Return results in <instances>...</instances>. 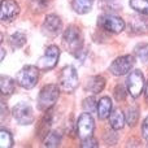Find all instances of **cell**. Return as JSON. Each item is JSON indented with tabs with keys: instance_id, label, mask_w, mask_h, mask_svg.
<instances>
[{
	"instance_id": "1",
	"label": "cell",
	"mask_w": 148,
	"mask_h": 148,
	"mask_svg": "<svg viewBox=\"0 0 148 148\" xmlns=\"http://www.w3.org/2000/svg\"><path fill=\"white\" fill-rule=\"evenodd\" d=\"M62 43L64 47L70 52V53H75L83 46V36L82 33L77 26H69L66 30L64 31V35H62Z\"/></svg>"
},
{
	"instance_id": "2",
	"label": "cell",
	"mask_w": 148,
	"mask_h": 148,
	"mask_svg": "<svg viewBox=\"0 0 148 148\" xmlns=\"http://www.w3.org/2000/svg\"><path fill=\"white\" fill-rule=\"evenodd\" d=\"M79 79H78V73H77L75 68L72 65L62 68L61 73L59 77V84L60 88L66 94H72L75 91V88L78 87Z\"/></svg>"
},
{
	"instance_id": "3",
	"label": "cell",
	"mask_w": 148,
	"mask_h": 148,
	"mask_svg": "<svg viewBox=\"0 0 148 148\" xmlns=\"http://www.w3.org/2000/svg\"><path fill=\"white\" fill-rule=\"evenodd\" d=\"M60 95V88L57 84H47L40 90L38 96V105L40 110H47L55 105Z\"/></svg>"
},
{
	"instance_id": "4",
	"label": "cell",
	"mask_w": 148,
	"mask_h": 148,
	"mask_svg": "<svg viewBox=\"0 0 148 148\" xmlns=\"http://www.w3.org/2000/svg\"><path fill=\"white\" fill-rule=\"evenodd\" d=\"M38 78H39V68L34 66V65L23 66L17 73V75H16L17 83L26 90H30L33 87H35V84L38 83Z\"/></svg>"
},
{
	"instance_id": "5",
	"label": "cell",
	"mask_w": 148,
	"mask_h": 148,
	"mask_svg": "<svg viewBox=\"0 0 148 148\" xmlns=\"http://www.w3.org/2000/svg\"><path fill=\"white\" fill-rule=\"evenodd\" d=\"M97 25H99L103 30H107L108 33L117 34V33H121V31L125 29V21L121 17H118V16L105 13V14L99 17Z\"/></svg>"
},
{
	"instance_id": "6",
	"label": "cell",
	"mask_w": 148,
	"mask_h": 148,
	"mask_svg": "<svg viewBox=\"0 0 148 148\" xmlns=\"http://www.w3.org/2000/svg\"><path fill=\"white\" fill-rule=\"evenodd\" d=\"M60 57V49L57 46H49L46 48L43 56L38 60V65L36 66L40 70H51L57 65Z\"/></svg>"
},
{
	"instance_id": "7",
	"label": "cell",
	"mask_w": 148,
	"mask_h": 148,
	"mask_svg": "<svg viewBox=\"0 0 148 148\" xmlns=\"http://www.w3.org/2000/svg\"><path fill=\"white\" fill-rule=\"evenodd\" d=\"M12 114L20 125H30L34 122V110L26 103H18L13 107Z\"/></svg>"
},
{
	"instance_id": "8",
	"label": "cell",
	"mask_w": 148,
	"mask_h": 148,
	"mask_svg": "<svg viewBox=\"0 0 148 148\" xmlns=\"http://www.w3.org/2000/svg\"><path fill=\"white\" fill-rule=\"evenodd\" d=\"M126 86H127L129 94L133 97L140 96V94L143 92L144 88V75L140 70H133L130 72L126 81Z\"/></svg>"
},
{
	"instance_id": "9",
	"label": "cell",
	"mask_w": 148,
	"mask_h": 148,
	"mask_svg": "<svg viewBox=\"0 0 148 148\" xmlns=\"http://www.w3.org/2000/svg\"><path fill=\"white\" fill-rule=\"evenodd\" d=\"M134 57L131 55H125V56L117 57L114 61L110 64L109 70L113 75H125L131 70V68L134 66Z\"/></svg>"
},
{
	"instance_id": "10",
	"label": "cell",
	"mask_w": 148,
	"mask_h": 148,
	"mask_svg": "<svg viewBox=\"0 0 148 148\" xmlns=\"http://www.w3.org/2000/svg\"><path fill=\"white\" fill-rule=\"evenodd\" d=\"M95 129V122L92 116L88 112L82 113L77 121V134L81 139H84L87 136H91Z\"/></svg>"
},
{
	"instance_id": "11",
	"label": "cell",
	"mask_w": 148,
	"mask_h": 148,
	"mask_svg": "<svg viewBox=\"0 0 148 148\" xmlns=\"http://www.w3.org/2000/svg\"><path fill=\"white\" fill-rule=\"evenodd\" d=\"M52 122H53V108H49L46 110L44 116L42 117V120L38 123V129H36V134H38V138L40 140H44L46 136L49 134L51 130Z\"/></svg>"
},
{
	"instance_id": "12",
	"label": "cell",
	"mask_w": 148,
	"mask_h": 148,
	"mask_svg": "<svg viewBox=\"0 0 148 148\" xmlns=\"http://www.w3.org/2000/svg\"><path fill=\"white\" fill-rule=\"evenodd\" d=\"M20 13V7L14 0H3L1 9H0V18L1 21H10Z\"/></svg>"
},
{
	"instance_id": "13",
	"label": "cell",
	"mask_w": 148,
	"mask_h": 148,
	"mask_svg": "<svg viewBox=\"0 0 148 148\" xmlns=\"http://www.w3.org/2000/svg\"><path fill=\"white\" fill-rule=\"evenodd\" d=\"M61 27H62L61 20H60V17L56 14H48L43 22L44 33L48 34V35H52V36L57 35V34L60 33V30H61Z\"/></svg>"
},
{
	"instance_id": "14",
	"label": "cell",
	"mask_w": 148,
	"mask_h": 148,
	"mask_svg": "<svg viewBox=\"0 0 148 148\" xmlns=\"http://www.w3.org/2000/svg\"><path fill=\"white\" fill-rule=\"evenodd\" d=\"M105 87V78L101 75H94L91 78L87 79V83H86V90H88L92 94H99L104 90Z\"/></svg>"
},
{
	"instance_id": "15",
	"label": "cell",
	"mask_w": 148,
	"mask_h": 148,
	"mask_svg": "<svg viewBox=\"0 0 148 148\" xmlns=\"http://www.w3.org/2000/svg\"><path fill=\"white\" fill-rule=\"evenodd\" d=\"M110 112H112V100L108 96H103L97 101V109H96L97 117L100 120H104V118L109 117Z\"/></svg>"
},
{
	"instance_id": "16",
	"label": "cell",
	"mask_w": 148,
	"mask_h": 148,
	"mask_svg": "<svg viewBox=\"0 0 148 148\" xmlns=\"http://www.w3.org/2000/svg\"><path fill=\"white\" fill-rule=\"evenodd\" d=\"M125 122H126V117L122 113V110L114 109L113 112H110L109 123H110V127H112L113 130H121V129L125 126Z\"/></svg>"
},
{
	"instance_id": "17",
	"label": "cell",
	"mask_w": 148,
	"mask_h": 148,
	"mask_svg": "<svg viewBox=\"0 0 148 148\" xmlns=\"http://www.w3.org/2000/svg\"><path fill=\"white\" fill-rule=\"evenodd\" d=\"M95 0H73L72 1V8L75 13L78 14H86L91 10L92 4Z\"/></svg>"
},
{
	"instance_id": "18",
	"label": "cell",
	"mask_w": 148,
	"mask_h": 148,
	"mask_svg": "<svg viewBox=\"0 0 148 148\" xmlns=\"http://www.w3.org/2000/svg\"><path fill=\"white\" fill-rule=\"evenodd\" d=\"M0 88H1L3 95H10L14 92L16 88V82L8 75H1L0 78Z\"/></svg>"
},
{
	"instance_id": "19",
	"label": "cell",
	"mask_w": 148,
	"mask_h": 148,
	"mask_svg": "<svg viewBox=\"0 0 148 148\" xmlns=\"http://www.w3.org/2000/svg\"><path fill=\"white\" fill-rule=\"evenodd\" d=\"M134 55L135 57L142 62L148 61V44L147 43H139L134 48Z\"/></svg>"
},
{
	"instance_id": "20",
	"label": "cell",
	"mask_w": 148,
	"mask_h": 148,
	"mask_svg": "<svg viewBox=\"0 0 148 148\" xmlns=\"http://www.w3.org/2000/svg\"><path fill=\"white\" fill-rule=\"evenodd\" d=\"M61 143V134L60 131H51L44 139L46 147H59Z\"/></svg>"
},
{
	"instance_id": "21",
	"label": "cell",
	"mask_w": 148,
	"mask_h": 148,
	"mask_svg": "<svg viewBox=\"0 0 148 148\" xmlns=\"http://www.w3.org/2000/svg\"><path fill=\"white\" fill-rule=\"evenodd\" d=\"M130 7L135 12L148 16V0H130Z\"/></svg>"
},
{
	"instance_id": "22",
	"label": "cell",
	"mask_w": 148,
	"mask_h": 148,
	"mask_svg": "<svg viewBox=\"0 0 148 148\" xmlns=\"http://www.w3.org/2000/svg\"><path fill=\"white\" fill-rule=\"evenodd\" d=\"M10 44L13 48H21L26 44V35L22 31H16L10 36Z\"/></svg>"
},
{
	"instance_id": "23",
	"label": "cell",
	"mask_w": 148,
	"mask_h": 148,
	"mask_svg": "<svg viewBox=\"0 0 148 148\" xmlns=\"http://www.w3.org/2000/svg\"><path fill=\"white\" fill-rule=\"evenodd\" d=\"M126 122H127L129 126H135V123L138 122V118H139V109L136 107H130L127 108L126 110Z\"/></svg>"
},
{
	"instance_id": "24",
	"label": "cell",
	"mask_w": 148,
	"mask_h": 148,
	"mask_svg": "<svg viewBox=\"0 0 148 148\" xmlns=\"http://www.w3.org/2000/svg\"><path fill=\"white\" fill-rule=\"evenodd\" d=\"M131 26L135 33H144L148 30V21L143 20V18H134Z\"/></svg>"
},
{
	"instance_id": "25",
	"label": "cell",
	"mask_w": 148,
	"mask_h": 148,
	"mask_svg": "<svg viewBox=\"0 0 148 148\" xmlns=\"http://www.w3.org/2000/svg\"><path fill=\"white\" fill-rule=\"evenodd\" d=\"M12 144H13V139L12 135L9 134V131L1 129V131H0V146H1V148H9L12 147Z\"/></svg>"
},
{
	"instance_id": "26",
	"label": "cell",
	"mask_w": 148,
	"mask_h": 148,
	"mask_svg": "<svg viewBox=\"0 0 148 148\" xmlns=\"http://www.w3.org/2000/svg\"><path fill=\"white\" fill-rule=\"evenodd\" d=\"M82 107H83V109L86 110V112L92 113V112H95V110L97 109V101L95 100L94 96H88V97H86V99L83 100Z\"/></svg>"
},
{
	"instance_id": "27",
	"label": "cell",
	"mask_w": 148,
	"mask_h": 148,
	"mask_svg": "<svg viewBox=\"0 0 148 148\" xmlns=\"http://www.w3.org/2000/svg\"><path fill=\"white\" fill-rule=\"evenodd\" d=\"M129 91L125 88V86H122V84H117L114 88V97L117 101H123V100L126 99V96H127Z\"/></svg>"
},
{
	"instance_id": "28",
	"label": "cell",
	"mask_w": 148,
	"mask_h": 148,
	"mask_svg": "<svg viewBox=\"0 0 148 148\" xmlns=\"http://www.w3.org/2000/svg\"><path fill=\"white\" fill-rule=\"evenodd\" d=\"M81 147H83V148H87V147H88V148H97V147H99V144H97L96 139L92 138V135H91V136H87V138L82 139Z\"/></svg>"
},
{
	"instance_id": "29",
	"label": "cell",
	"mask_w": 148,
	"mask_h": 148,
	"mask_svg": "<svg viewBox=\"0 0 148 148\" xmlns=\"http://www.w3.org/2000/svg\"><path fill=\"white\" fill-rule=\"evenodd\" d=\"M114 131H109V133L104 134V142L108 146H113V144H116V142H117V136H114V135H117V134H116Z\"/></svg>"
},
{
	"instance_id": "30",
	"label": "cell",
	"mask_w": 148,
	"mask_h": 148,
	"mask_svg": "<svg viewBox=\"0 0 148 148\" xmlns=\"http://www.w3.org/2000/svg\"><path fill=\"white\" fill-rule=\"evenodd\" d=\"M142 134H143V138L148 142V116L144 118L143 125H142Z\"/></svg>"
},
{
	"instance_id": "31",
	"label": "cell",
	"mask_w": 148,
	"mask_h": 148,
	"mask_svg": "<svg viewBox=\"0 0 148 148\" xmlns=\"http://www.w3.org/2000/svg\"><path fill=\"white\" fill-rule=\"evenodd\" d=\"M49 4V0H35V5L38 7V10H43L46 7H48Z\"/></svg>"
},
{
	"instance_id": "32",
	"label": "cell",
	"mask_w": 148,
	"mask_h": 148,
	"mask_svg": "<svg viewBox=\"0 0 148 148\" xmlns=\"http://www.w3.org/2000/svg\"><path fill=\"white\" fill-rule=\"evenodd\" d=\"M4 56H5V49L1 47V59H0V60H1V61H3V60H4Z\"/></svg>"
},
{
	"instance_id": "33",
	"label": "cell",
	"mask_w": 148,
	"mask_h": 148,
	"mask_svg": "<svg viewBox=\"0 0 148 148\" xmlns=\"http://www.w3.org/2000/svg\"><path fill=\"white\" fill-rule=\"evenodd\" d=\"M146 100L148 103V82H147V86H146Z\"/></svg>"
}]
</instances>
